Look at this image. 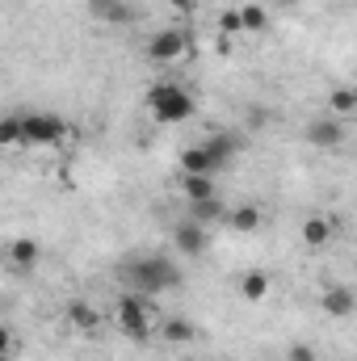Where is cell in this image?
Listing matches in <instances>:
<instances>
[{
    "mask_svg": "<svg viewBox=\"0 0 357 361\" xmlns=\"http://www.w3.org/2000/svg\"><path fill=\"white\" fill-rule=\"evenodd\" d=\"M143 109L152 114V122H160V126H181V122H189L193 114H198V101H193V92L173 85V80H156L152 89L143 92Z\"/></svg>",
    "mask_w": 357,
    "mask_h": 361,
    "instance_id": "cell-3",
    "label": "cell"
},
{
    "mask_svg": "<svg viewBox=\"0 0 357 361\" xmlns=\"http://www.w3.org/2000/svg\"><path fill=\"white\" fill-rule=\"evenodd\" d=\"M236 152H240L236 135H206V139H198V143H189L181 152V173H189V177H214V173H223L236 160Z\"/></svg>",
    "mask_w": 357,
    "mask_h": 361,
    "instance_id": "cell-2",
    "label": "cell"
},
{
    "mask_svg": "<svg viewBox=\"0 0 357 361\" xmlns=\"http://www.w3.org/2000/svg\"><path fill=\"white\" fill-rule=\"evenodd\" d=\"M240 13H244V30L248 34H265L269 30V4H261V0H248V4H240Z\"/></svg>",
    "mask_w": 357,
    "mask_h": 361,
    "instance_id": "cell-18",
    "label": "cell"
},
{
    "mask_svg": "<svg viewBox=\"0 0 357 361\" xmlns=\"http://www.w3.org/2000/svg\"><path fill=\"white\" fill-rule=\"evenodd\" d=\"M21 126H25V147H63L76 139V130L51 114V109H34V114H21Z\"/></svg>",
    "mask_w": 357,
    "mask_h": 361,
    "instance_id": "cell-5",
    "label": "cell"
},
{
    "mask_svg": "<svg viewBox=\"0 0 357 361\" xmlns=\"http://www.w3.org/2000/svg\"><path fill=\"white\" fill-rule=\"evenodd\" d=\"M189 219H198L202 227H210V223L227 219V206H223L219 197H206V202H189Z\"/></svg>",
    "mask_w": 357,
    "mask_h": 361,
    "instance_id": "cell-16",
    "label": "cell"
},
{
    "mask_svg": "<svg viewBox=\"0 0 357 361\" xmlns=\"http://www.w3.org/2000/svg\"><path fill=\"white\" fill-rule=\"evenodd\" d=\"M303 139H307V147H315V152H337V147L345 143V122H341L337 114H320V118H311V122L303 126Z\"/></svg>",
    "mask_w": 357,
    "mask_h": 361,
    "instance_id": "cell-6",
    "label": "cell"
},
{
    "mask_svg": "<svg viewBox=\"0 0 357 361\" xmlns=\"http://www.w3.org/2000/svg\"><path fill=\"white\" fill-rule=\"evenodd\" d=\"M173 248H177L181 257H202L210 248V231L198 219H181L177 227H173Z\"/></svg>",
    "mask_w": 357,
    "mask_h": 361,
    "instance_id": "cell-8",
    "label": "cell"
},
{
    "mask_svg": "<svg viewBox=\"0 0 357 361\" xmlns=\"http://www.w3.org/2000/svg\"><path fill=\"white\" fill-rule=\"evenodd\" d=\"M198 4H202V0H169V8H173V13H193Z\"/></svg>",
    "mask_w": 357,
    "mask_h": 361,
    "instance_id": "cell-24",
    "label": "cell"
},
{
    "mask_svg": "<svg viewBox=\"0 0 357 361\" xmlns=\"http://www.w3.org/2000/svg\"><path fill=\"white\" fill-rule=\"evenodd\" d=\"M303 248H311V252H320V248H328V240L337 235V223L328 219V214H307L303 219Z\"/></svg>",
    "mask_w": 357,
    "mask_h": 361,
    "instance_id": "cell-11",
    "label": "cell"
},
{
    "mask_svg": "<svg viewBox=\"0 0 357 361\" xmlns=\"http://www.w3.org/2000/svg\"><path fill=\"white\" fill-rule=\"evenodd\" d=\"M38 257H42V248H38L34 240H13V244H8V261H13L17 269H34Z\"/></svg>",
    "mask_w": 357,
    "mask_h": 361,
    "instance_id": "cell-17",
    "label": "cell"
},
{
    "mask_svg": "<svg viewBox=\"0 0 357 361\" xmlns=\"http://www.w3.org/2000/svg\"><path fill=\"white\" fill-rule=\"evenodd\" d=\"M240 298L244 302H265L269 298V290H273V277H269L265 269H248V273H240Z\"/></svg>",
    "mask_w": 357,
    "mask_h": 361,
    "instance_id": "cell-12",
    "label": "cell"
},
{
    "mask_svg": "<svg viewBox=\"0 0 357 361\" xmlns=\"http://www.w3.org/2000/svg\"><path fill=\"white\" fill-rule=\"evenodd\" d=\"M320 307H324V315H332V319H353L357 315V294L349 286H328L324 298H320Z\"/></svg>",
    "mask_w": 357,
    "mask_h": 361,
    "instance_id": "cell-10",
    "label": "cell"
},
{
    "mask_svg": "<svg viewBox=\"0 0 357 361\" xmlns=\"http://www.w3.org/2000/svg\"><path fill=\"white\" fill-rule=\"evenodd\" d=\"M219 34H223V38H240V34H248V30H244V13H240V8L219 13Z\"/></svg>",
    "mask_w": 357,
    "mask_h": 361,
    "instance_id": "cell-22",
    "label": "cell"
},
{
    "mask_svg": "<svg viewBox=\"0 0 357 361\" xmlns=\"http://www.w3.org/2000/svg\"><path fill=\"white\" fill-rule=\"evenodd\" d=\"M63 319H68V328L92 336V332H101V319H105V315H101L92 302H85V298H72V302L63 307Z\"/></svg>",
    "mask_w": 357,
    "mask_h": 361,
    "instance_id": "cell-9",
    "label": "cell"
},
{
    "mask_svg": "<svg viewBox=\"0 0 357 361\" xmlns=\"http://www.w3.org/2000/svg\"><path fill=\"white\" fill-rule=\"evenodd\" d=\"M185 361H198V357H185Z\"/></svg>",
    "mask_w": 357,
    "mask_h": 361,
    "instance_id": "cell-26",
    "label": "cell"
},
{
    "mask_svg": "<svg viewBox=\"0 0 357 361\" xmlns=\"http://www.w3.org/2000/svg\"><path fill=\"white\" fill-rule=\"evenodd\" d=\"M89 8H92V17L105 21V25H126L131 21V4L126 0H92Z\"/></svg>",
    "mask_w": 357,
    "mask_h": 361,
    "instance_id": "cell-14",
    "label": "cell"
},
{
    "mask_svg": "<svg viewBox=\"0 0 357 361\" xmlns=\"http://www.w3.org/2000/svg\"><path fill=\"white\" fill-rule=\"evenodd\" d=\"M269 4H294V0H269Z\"/></svg>",
    "mask_w": 357,
    "mask_h": 361,
    "instance_id": "cell-25",
    "label": "cell"
},
{
    "mask_svg": "<svg viewBox=\"0 0 357 361\" xmlns=\"http://www.w3.org/2000/svg\"><path fill=\"white\" fill-rule=\"evenodd\" d=\"M181 193H185L189 202H206V197H219V193H214V180H210V177H189V173H181Z\"/></svg>",
    "mask_w": 357,
    "mask_h": 361,
    "instance_id": "cell-20",
    "label": "cell"
},
{
    "mask_svg": "<svg viewBox=\"0 0 357 361\" xmlns=\"http://www.w3.org/2000/svg\"><path fill=\"white\" fill-rule=\"evenodd\" d=\"M0 147H8V152L25 147V126H21V114H8V118L0 122Z\"/></svg>",
    "mask_w": 357,
    "mask_h": 361,
    "instance_id": "cell-19",
    "label": "cell"
},
{
    "mask_svg": "<svg viewBox=\"0 0 357 361\" xmlns=\"http://www.w3.org/2000/svg\"><path fill=\"white\" fill-rule=\"evenodd\" d=\"M223 223H227L231 231H240V235H248V231H257V227L265 223V214H261V206H253V202H244V206H231Z\"/></svg>",
    "mask_w": 357,
    "mask_h": 361,
    "instance_id": "cell-13",
    "label": "cell"
},
{
    "mask_svg": "<svg viewBox=\"0 0 357 361\" xmlns=\"http://www.w3.org/2000/svg\"><path fill=\"white\" fill-rule=\"evenodd\" d=\"M114 324H118V332H122L126 341H139V345L152 341V324H156V307H152V298L126 290V294L114 302Z\"/></svg>",
    "mask_w": 357,
    "mask_h": 361,
    "instance_id": "cell-4",
    "label": "cell"
},
{
    "mask_svg": "<svg viewBox=\"0 0 357 361\" xmlns=\"http://www.w3.org/2000/svg\"><path fill=\"white\" fill-rule=\"evenodd\" d=\"M160 336H164V345H189V341H198V328L189 319H181V315H169L160 324Z\"/></svg>",
    "mask_w": 357,
    "mask_h": 361,
    "instance_id": "cell-15",
    "label": "cell"
},
{
    "mask_svg": "<svg viewBox=\"0 0 357 361\" xmlns=\"http://www.w3.org/2000/svg\"><path fill=\"white\" fill-rule=\"evenodd\" d=\"M328 114H337V118H353L357 114V89H332L328 92Z\"/></svg>",
    "mask_w": 357,
    "mask_h": 361,
    "instance_id": "cell-21",
    "label": "cell"
},
{
    "mask_svg": "<svg viewBox=\"0 0 357 361\" xmlns=\"http://www.w3.org/2000/svg\"><path fill=\"white\" fill-rule=\"evenodd\" d=\"M185 55H189V34L177 30V25L156 30V34L147 38V59H152V63H177Z\"/></svg>",
    "mask_w": 357,
    "mask_h": 361,
    "instance_id": "cell-7",
    "label": "cell"
},
{
    "mask_svg": "<svg viewBox=\"0 0 357 361\" xmlns=\"http://www.w3.org/2000/svg\"><path fill=\"white\" fill-rule=\"evenodd\" d=\"M286 361H320V353H315L311 345H303V341H298V345H290V349H286Z\"/></svg>",
    "mask_w": 357,
    "mask_h": 361,
    "instance_id": "cell-23",
    "label": "cell"
},
{
    "mask_svg": "<svg viewBox=\"0 0 357 361\" xmlns=\"http://www.w3.org/2000/svg\"><path fill=\"white\" fill-rule=\"evenodd\" d=\"M122 281H126V290L156 298V294H164V290H177L185 277H181V265L173 261V257L152 252V257H135V261H126V265H122Z\"/></svg>",
    "mask_w": 357,
    "mask_h": 361,
    "instance_id": "cell-1",
    "label": "cell"
}]
</instances>
